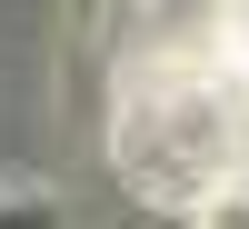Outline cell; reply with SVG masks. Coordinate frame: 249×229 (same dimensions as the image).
I'll return each instance as SVG.
<instances>
[{
	"label": "cell",
	"instance_id": "6da1fadb",
	"mask_svg": "<svg viewBox=\"0 0 249 229\" xmlns=\"http://www.w3.org/2000/svg\"><path fill=\"white\" fill-rule=\"evenodd\" d=\"M110 159L140 199L160 210H199L210 190L249 179V70L219 60H150L120 70L110 100Z\"/></svg>",
	"mask_w": 249,
	"mask_h": 229
},
{
	"label": "cell",
	"instance_id": "7a4b0ae2",
	"mask_svg": "<svg viewBox=\"0 0 249 229\" xmlns=\"http://www.w3.org/2000/svg\"><path fill=\"white\" fill-rule=\"evenodd\" d=\"M230 20H239V0H120L110 40H120V70H150V60H219L230 50Z\"/></svg>",
	"mask_w": 249,
	"mask_h": 229
},
{
	"label": "cell",
	"instance_id": "3957f363",
	"mask_svg": "<svg viewBox=\"0 0 249 229\" xmlns=\"http://www.w3.org/2000/svg\"><path fill=\"white\" fill-rule=\"evenodd\" d=\"M190 229H249V179H230V190H210L190 210Z\"/></svg>",
	"mask_w": 249,
	"mask_h": 229
},
{
	"label": "cell",
	"instance_id": "277c9868",
	"mask_svg": "<svg viewBox=\"0 0 249 229\" xmlns=\"http://www.w3.org/2000/svg\"><path fill=\"white\" fill-rule=\"evenodd\" d=\"M0 229H70V219H60V199L20 190V199H0Z\"/></svg>",
	"mask_w": 249,
	"mask_h": 229
},
{
	"label": "cell",
	"instance_id": "5b68a950",
	"mask_svg": "<svg viewBox=\"0 0 249 229\" xmlns=\"http://www.w3.org/2000/svg\"><path fill=\"white\" fill-rule=\"evenodd\" d=\"M230 60L249 70V0H239V20H230Z\"/></svg>",
	"mask_w": 249,
	"mask_h": 229
}]
</instances>
